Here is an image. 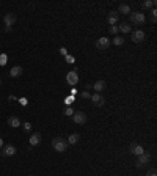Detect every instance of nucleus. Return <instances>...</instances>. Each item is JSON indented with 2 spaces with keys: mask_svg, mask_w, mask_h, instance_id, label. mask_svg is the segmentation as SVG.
I'll use <instances>...</instances> for the list:
<instances>
[{
  "mask_svg": "<svg viewBox=\"0 0 157 176\" xmlns=\"http://www.w3.org/2000/svg\"><path fill=\"white\" fill-rule=\"evenodd\" d=\"M91 101H93V105H96V107H102L104 105V102H105V99H104V96H101L99 93H94V94H91V98H90Z\"/></svg>",
  "mask_w": 157,
  "mask_h": 176,
  "instance_id": "9",
  "label": "nucleus"
},
{
  "mask_svg": "<svg viewBox=\"0 0 157 176\" xmlns=\"http://www.w3.org/2000/svg\"><path fill=\"white\" fill-rule=\"evenodd\" d=\"M66 60H68V61H72V63H74V57H71V55H68V57H66Z\"/></svg>",
  "mask_w": 157,
  "mask_h": 176,
  "instance_id": "30",
  "label": "nucleus"
},
{
  "mask_svg": "<svg viewBox=\"0 0 157 176\" xmlns=\"http://www.w3.org/2000/svg\"><path fill=\"white\" fill-rule=\"evenodd\" d=\"M22 129L25 132H32V123H29V121H25V123L22 124Z\"/></svg>",
  "mask_w": 157,
  "mask_h": 176,
  "instance_id": "22",
  "label": "nucleus"
},
{
  "mask_svg": "<svg viewBox=\"0 0 157 176\" xmlns=\"http://www.w3.org/2000/svg\"><path fill=\"white\" fill-rule=\"evenodd\" d=\"M19 102H21L22 105H25V104H27V99H25V98H21V99H19Z\"/></svg>",
  "mask_w": 157,
  "mask_h": 176,
  "instance_id": "29",
  "label": "nucleus"
},
{
  "mask_svg": "<svg viewBox=\"0 0 157 176\" xmlns=\"http://www.w3.org/2000/svg\"><path fill=\"white\" fill-rule=\"evenodd\" d=\"M130 22H134L135 25H141L146 22V16L145 13H140V11H135V13H130Z\"/></svg>",
  "mask_w": 157,
  "mask_h": 176,
  "instance_id": "2",
  "label": "nucleus"
},
{
  "mask_svg": "<svg viewBox=\"0 0 157 176\" xmlns=\"http://www.w3.org/2000/svg\"><path fill=\"white\" fill-rule=\"evenodd\" d=\"M146 176H157L155 168H149V170H148V173H146Z\"/></svg>",
  "mask_w": 157,
  "mask_h": 176,
  "instance_id": "27",
  "label": "nucleus"
},
{
  "mask_svg": "<svg viewBox=\"0 0 157 176\" xmlns=\"http://www.w3.org/2000/svg\"><path fill=\"white\" fill-rule=\"evenodd\" d=\"M109 30H110L112 35H118V32H120V30H118V25H110Z\"/></svg>",
  "mask_w": 157,
  "mask_h": 176,
  "instance_id": "24",
  "label": "nucleus"
},
{
  "mask_svg": "<svg viewBox=\"0 0 157 176\" xmlns=\"http://www.w3.org/2000/svg\"><path fill=\"white\" fill-rule=\"evenodd\" d=\"M129 151H130V154H134V156H140V154H143L145 153V150H143V146L141 145H138L137 142H132L130 143V146H129Z\"/></svg>",
  "mask_w": 157,
  "mask_h": 176,
  "instance_id": "6",
  "label": "nucleus"
},
{
  "mask_svg": "<svg viewBox=\"0 0 157 176\" xmlns=\"http://www.w3.org/2000/svg\"><path fill=\"white\" fill-rule=\"evenodd\" d=\"M66 82H68L71 87H74V85L78 82V76H77V72H74V71L68 72V74H66Z\"/></svg>",
  "mask_w": 157,
  "mask_h": 176,
  "instance_id": "12",
  "label": "nucleus"
},
{
  "mask_svg": "<svg viewBox=\"0 0 157 176\" xmlns=\"http://www.w3.org/2000/svg\"><path fill=\"white\" fill-rule=\"evenodd\" d=\"M145 38H146V33L143 32V30H135V32H132V35H130V39H132L134 43H143L145 41Z\"/></svg>",
  "mask_w": 157,
  "mask_h": 176,
  "instance_id": "4",
  "label": "nucleus"
},
{
  "mask_svg": "<svg viewBox=\"0 0 157 176\" xmlns=\"http://www.w3.org/2000/svg\"><path fill=\"white\" fill-rule=\"evenodd\" d=\"M8 124H10L11 127H14V129H16V127H21V126H22L21 119H19L17 116H10V118H8Z\"/></svg>",
  "mask_w": 157,
  "mask_h": 176,
  "instance_id": "16",
  "label": "nucleus"
},
{
  "mask_svg": "<svg viewBox=\"0 0 157 176\" xmlns=\"http://www.w3.org/2000/svg\"><path fill=\"white\" fill-rule=\"evenodd\" d=\"M60 52L63 53V55H66V49H64V47H61V49H60Z\"/></svg>",
  "mask_w": 157,
  "mask_h": 176,
  "instance_id": "31",
  "label": "nucleus"
},
{
  "mask_svg": "<svg viewBox=\"0 0 157 176\" xmlns=\"http://www.w3.org/2000/svg\"><path fill=\"white\" fill-rule=\"evenodd\" d=\"M118 30L123 32V33H130L132 32V25H130L129 22H123V24L118 25Z\"/></svg>",
  "mask_w": 157,
  "mask_h": 176,
  "instance_id": "17",
  "label": "nucleus"
},
{
  "mask_svg": "<svg viewBox=\"0 0 157 176\" xmlns=\"http://www.w3.org/2000/svg\"><path fill=\"white\" fill-rule=\"evenodd\" d=\"M64 102H66V105H71V104L74 102V96H69V98H66V101H64Z\"/></svg>",
  "mask_w": 157,
  "mask_h": 176,
  "instance_id": "28",
  "label": "nucleus"
},
{
  "mask_svg": "<svg viewBox=\"0 0 157 176\" xmlns=\"http://www.w3.org/2000/svg\"><path fill=\"white\" fill-rule=\"evenodd\" d=\"M141 6L146 8V10H149V8H154V6H155V2H154V0H146V2L141 3Z\"/></svg>",
  "mask_w": 157,
  "mask_h": 176,
  "instance_id": "20",
  "label": "nucleus"
},
{
  "mask_svg": "<svg viewBox=\"0 0 157 176\" xmlns=\"http://www.w3.org/2000/svg\"><path fill=\"white\" fill-rule=\"evenodd\" d=\"M52 148L58 153H64L68 150V142L64 139H61V137H57V139L52 140Z\"/></svg>",
  "mask_w": 157,
  "mask_h": 176,
  "instance_id": "1",
  "label": "nucleus"
},
{
  "mask_svg": "<svg viewBox=\"0 0 157 176\" xmlns=\"http://www.w3.org/2000/svg\"><path fill=\"white\" fill-rule=\"evenodd\" d=\"M120 13H123V14H130V13H132V10H130V6H129V5L121 3V5H120V8H118V14H120Z\"/></svg>",
  "mask_w": 157,
  "mask_h": 176,
  "instance_id": "19",
  "label": "nucleus"
},
{
  "mask_svg": "<svg viewBox=\"0 0 157 176\" xmlns=\"http://www.w3.org/2000/svg\"><path fill=\"white\" fill-rule=\"evenodd\" d=\"M93 88L96 90V93H101V91H104V90L107 88V82H105V80H96Z\"/></svg>",
  "mask_w": 157,
  "mask_h": 176,
  "instance_id": "15",
  "label": "nucleus"
},
{
  "mask_svg": "<svg viewBox=\"0 0 157 176\" xmlns=\"http://www.w3.org/2000/svg\"><path fill=\"white\" fill-rule=\"evenodd\" d=\"M22 72H24L22 66H13V68H11V71H10V76H11L13 79H17V77L22 76Z\"/></svg>",
  "mask_w": 157,
  "mask_h": 176,
  "instance_id": "14",
  "label": "nucleus"
},
{
  "mask_svg": "<svg viewBox=\"0 0 157 176\" xmlns=\"http://www.w3.org/2000/svg\"><path fill=\"white\" fill-rule=\"evenodd\" d=\"M41 140H43V139H41V134L35 132V134L30 135V140H29V142H30V146H38L39 143H41Z\"/></svg>",
  "mask_w": 157,
  "mask_h": 176,
  "instance_id": "13",
  "label": "nucleus"
},
{
  "mask_svg": "<svg viewBox=\"0 0 157 176\" xmlns=\"http://www.w3.org/2000/svg\"><path fill=\"white\" fill-rule=\"evenodd\" d=\"M3 21H5V30L6 32H11V29H13V25H14V22H16V14H13V13H6L5 14V18H3Z\"/></svg>",
  "mask_w": 157,
  "mask_h": 176,
  "instance_id": "3",
  "label": "nucleus"
},
{
  "mask_svg": "<svg viewBox=\"0 0 157 176\" xmlns=\"http://www.w3.org/2000/svg\"><path fill=\"white\" fill-rule=\"evenodd\" d=\"M64 115H66V116H72L74 115V110L71 109V107H66V109H64Z\"/></svg>",
  "mask_w": 157,
  "mask_h": 176,
  "instance_id": "26",
  "label": "nucleus"
},
{
  "mask_svg": "<svg viewBox=\"0 0 157 176\" xmlns=\"http://www.w3.org/2000/svg\"><path fill=\"white\" fill-rule=\"evenodd\" d=\"M0 148H3V139H0Z\"/></svg>",
  "mask_w": 157,
  "mask_h": 176,
  "instance_id": "32",
  "label": "nucleus"
},
{
  "mask_svg": "<svg viewBox=\"0 0 157 176\" xmlns=\"http://www.w3.org/2000/svg\"><path fill=\"white\" fill-rule=\"evenodd\" d=\"M118 21H120V14H118V11H110L109 16H107V22L109 25H116Z\"/></svg>",
  "mask_w": 157,
  "mask_h": 176,
  "instance_id": "11",
  "label": "nucleus"
},
{
  "mask_svg": "<svg viewBox=\"0 0 157 176\" xmlns=\"http://www.w3.org/2000/svg\"><path fill=\"white\" fill-rule=\"evenodd\" d=\"M151 21H152V24L157 22V10H155V8L151 10Z\"/></svg>",
  "mask_w": 157,
  "mask_h": 176,
  "instance_id": "23",
  "label": "nucleus"
},
{
  "mask_svg": "<svg viewBox=\"0 0 157 176\" xmlns=\"http://www.w3.org/2000/svg\"><path fill=\"white\" fill-rule=\"evenodd\" d=\"M96 47H98V50H107L110 47V38H105V36L99 38L96 41Z\"/></svg>",
  "mask_w": 157,
  "mask_h": 176,
  "instance_id": "5",
  "label": "nucleus"
},
{
  "mask_svg": "<svg viewBox=\"0 0 157 176\" xmlns=\"http://www.w3.org/2000/svg\"><path fill=\"white\" fill-rule=\"evenodd\" d=\"M149 160H151V156H149V153H146V151H145L143 154H140V156H138V159H137V164H135V165H137L138 168H141V167H145Z\"/></svg>",
  "mask_w": 157,
  "mask_h": 176,
  "instance_id": "7",
  "label": "nucleus"
},
{
  "mask_svg": "<svg viewBox=\"0 0 157 176\" xmlns=\"http://www.w3.org/2000/svg\"><path fill=\"white\" fill-rule=\"evenodd\" d=\"M0 84H2V79H0Z\"/></svg>",
  "mask_w": 157,
  "mask_h": 176,
  "instance_id": "33",
  "label": "nucleus"
},
{
  "mask_svg": "<svg viewBox=\"0 0 157 176\" xmlns=\"http://www.w3.org/2000/svg\"><path fill=\"white\" fill-rule=\"evenodd\" d=\"M16 153H17L16 146H13V145H6V146H3L2 156H3V157H10V156H14Z\"/></svg>",
  "mask_w": 157,
  "mask_h": 176,
  "instance_id": "10",
  "label": "nucleus"
},
{
  "mask_svg": "<svg viewBox=\"0 0 157 176\" xmlns=\"http://www.w3.org/2000/svg\"><path fill=\"white\" fill-rule=\"evenodd\" d=\"M72 121H74L75 124H85L86 123V115L83 112H74Z\"/></svg>",
  "mask_w": 157,
  "mask_h": 176,
  "instance_id": "8",
  "label": "nucleus"
},
{
  "mask_svg": "<svg viewBox=\"0 0 157 176\" xmlns=\"http://www.w3.org/2000/svg\"><path fill=\"white\" fill-rule=\"evenodd\" d=\"M113 44H115V46H123V44H124V38L116 36V38L113 39Z\"/></svg>",
  "mask_w": 157,
  "mask_h": 176,
  "instance_id": "21",
  "label": "nucleus"
},
{
  "mask_svg": "<svg viewBox=\"0 0 157 176\" xmlns=\"http://www.w3.org/2000/svg\"><path fill=\"white\" fill-rule=\"evenodd\" d=\"M80 98H83V99H88V98H91V94H90L86 90H83V91H80Z\"/></svg>",
  "mask_w": 157,
  "mask_h": 176,
  "instance_id": "25",
  "label": "nucleus"
},
{
  "mask_svg": "<svg viewBox=\"0 0 157 176\" xmlns=\"http://www.w3.org/2000/svg\"><path fill=\"white\" fill-rule=\"evenodd\" d=\"M78 140H80V134H71L66 142H68V145H75V143H78Z\"/></svg>",
  "mask_w": 157,
  "mask_h": 176,
  "instance_id": "18",
  "label": "nucleus"
}]
</instances>
